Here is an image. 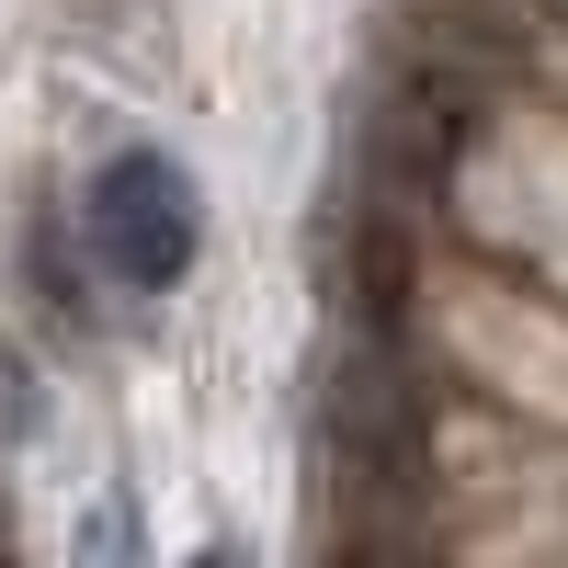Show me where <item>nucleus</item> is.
<instances>
[{"instance_id":"2","label":"nucleus","mask_w":568,"mask_h":568,"mask_svg":"<svg viewBox=\"0 0 568 568\" xmlns=\"http://www.w3.org/2000/svg\"><path fill=\"white\" fill-rule=\"evenodd\" d=\"M329 444H342L353 489H409L420 478V398H409V364L387 342L342 353V375H329Z\"/></svg>"},{"instance_id":"1","label":"nucleus","mask_w":568,"mask_h":568,"mask_svg":"<svg viewBox=\"0 0 568 568\" xmlns=\"http://www.w3.org/2000/svg\"><path fill=\"white\" fill-rule=\"evenodd\" d=\"M80 240H91V262H103V284H125V296H171V284L194 273V240H205L182 160H160V149L103 160L91 194H80Z\"/></svg>"},{"instance_id":"3","label":"nucleus","mask_w":568,"mask_h":568,"mask_svg":"<svg viewBox=\"0 0 568 568\" xmlns=\"http://www.w3.org/2000/svg\"><path fill=\"white\" fill-rule=\"evenodd\" d=\"M557 12H568V0H557Z\"/></svg>"}]
</instances>
